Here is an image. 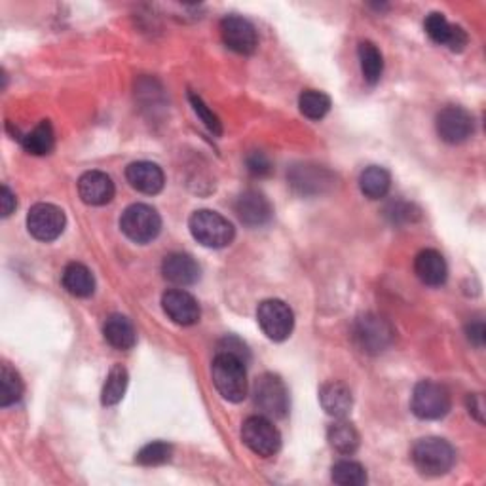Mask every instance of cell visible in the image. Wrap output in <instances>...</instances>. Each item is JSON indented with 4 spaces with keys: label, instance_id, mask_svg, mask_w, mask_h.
<instances>
[{
    "label": "cell",
    "instance_id": "obj_8",
    "mask_svg": "<svg viewBox=\"0 0 486 486\" xmlns=\"http://www.w3.org/2000/svg\"><path fill=\"white\" fill-rule=\"evenodd\" d=\"M257 320L262 332L274 342L289 339L295 327L293 310L289 308V305H285L283 300L278 298L264 300V303L259 305Z\"/></svg>",
    "mask_w": 486,
    "mask_h": 486
},
{
    "label": "cell",
    "instance_id": "obj_17",
    "mask_svg": "<svg viewBox=\"0 0 486 486\" xmlns=\"http://www.w3.org/2000/svg\"><path fill=\"white\" fill-rule=\"evenodd\" d=\"M289 182L298 194L310 196V194H322L323 190L332 187L334 177L327 170H323V167L296 165L289 175Z\"/></svg>",
    "mask_w": 486,
    "mask_h": 486
},
{
    "label": "cell",
    "instance_id": "obj_6",
    "mask_svg": "<svg viewBox=\"0 0 486 486\" xmlns=\"http://www.w3.org/2000/svg\"><path fill=\"white\" fill-rule=\"evenodd\" d=\"M242 439L261 458H272L281 448V435L266 416H249L242 426Z\"/></svg>",
    "mask_w": 486,
    "mask_h": 486
},
{
    "label": "cell",
    "instance_id": "obj_18",
    "mask_svg": "<svg viewBox=\"0 0 486 486\" xmlns=\"http://www.w3.org/2000/svg\"><path fill=\"white\" fill-rule=\"evenodd\" d=\"M128 182L137 192L155 196L163 189V172L153 162H133L126 170Z\"/></svg>",
    "mask_w": 486,
    "mask_h": 486
},
{
    "label": "cell",
    "instance_id": "obj_28",
    "mask_svg": "<svg viewBox=\"0 0 486 486\" xmlns=\"http://www.w3.org/2000/svg\"><path fill=\"white\" fill-rule=\"evenodd\" d=\"M23 395V380L18 375V371L4 363L3 371H0V405L10 407L18 403Z\"/></svg>",
    "mask_w": 486,
    "mask_h": 486
},
{
    "label": "cell",
    "instance_id": "obj_20",
    "mask_svg": "<svg viewBox=\"0 0 486 486\" xmlns=\"http://www.w3.org/2000/svg\"><path fill=\"white\" fill-rule=\"evenodd\" d=\"M414 272L418 279L429 285V287H439L446 281L448 268L439 251L424 249L414 259Z\"/></svg>",
    "mask_w": 486,
    "mask_h": 486
},
{
    "label": "cell",
    "instance_id": "obj_33",
    "mask_svg": "<svg viewBox=\"0 0 486 486\" xmlns=\"http://www.w3.org/2000/svg\"><path fill=\"white\" fill-rule=\"evenodd\" d=\"M189 99H190V105L194 109V112L198 114V119L202 120L206 124V128L213 133V136L216 137H221L223 136V126H221V120L216 119V116L209 110V107L204 103V99L196 95L194 92L189 93Z\"/></svg>",
    "mask_w": 486,
    "mask_h": 486
},
{
    "label": "cell",
    "instance_id": "obj_38",
    "mask_svg": "<svg viewBox=\"0 0 486 486\" xmlns=\"http://www.w3.org/2000/svg\"><path fill=\"white\" fill-rule=\"evenodd\" d=\"M467 409H469V414H473L481 424H484V405H482V397L479 393L467 397Z\"/></svg>",
    "mask_w": 486,
    "mask_h": 486
},
{
    "label": "cell",
    "instance_id": "obj_22",
    "mask_svg": "<svg viewBox=\"0 0 486 486\" xmlns=\"http://www.w3.org/2000/svg\"><path fill=\"white\" fill-rule=\"evenodd\" d=\"M105 340L116 349H131L137 342V331L122 314H112L107 317L103 327Z\"/></svg>",
    "mask_w": 486,
    "mask_h": 486
},
{
    "label": "cell",
    "instance_id": "obj_35",
    "mask_svg": "<svg viewBox=\"0 0 486 486\" xmlns=\"http://www.w3.org/2000/svg\"><path fill=\"white\" fill-rule=\"evenodd\" d=\"M219 354H230V356H234V358L242 359L243 363H247V359H249L247 346H245L242 340L234 339V337H226V339L219 344Z\"/></svg>",
    "mask_w": 486,
    "mask_h": 486
},
{
    "label": "cell",
    "instance_id": "obj_23",
    "mask_svg": "<svg viewBox=\"0 0 486 486\" xmlns=\"http://www.w3.org/2000/svg\"><path fill=\"white\" fill-rule=\"evenodd\" d=\"M63 287L66 289V293H71L73 296L78 298L92 296L95 291V279L93 274L90 272V268L80 262L66 264V268L63 270Z\"/></svg>",
    "mask_w": 486,
    "mask_h": 486
},
{
    "label": "cell",
    "instance_id": "obj_34",
    "mask_svg": "<svg viewBox=\"0 0 486 486\" xmlns=\"http://www.w3.org/2000/svg\"><path fill=\"white\" fill-rule=\"evenodd\" d=\"M245 163H247L249 173L255 175V177H266V175L272 173V162H270V158H268L262 153L249 155Z\"/></svg>",
    "mask_w": 486,
    "mask_h": 486
},
{
    "label": "cell",
    "instance_id": "obj_36",
    "mask_svg": "<svg viewBox=\"0 0 486 486\" xmlns=\"http://www.w3.org/2000/svg\"><path fill=\"white\" fill-rule=\"evenodd\" d=\"M465 334H467V340H469V342L475 344L477 348H482V346H484V340H486V327H484V322H482V320L472 322V323L467 325Z\"/></svg>",
    "mask_w": 486,
    "mask_h": 486
},
{
    "label": "cell",
    "instance_id": "obj_11",
    "mask_svg": "<svg viewBox=\"0 0 486 486\" xmlns=\"http://www.w3.org/2000/svg\"><path fill=\"white\" fill-rule=\"evenodd\" d=\"M435 126H437L439 137L445 143L450 145H460L472 137L473 133V116L469 114L465 109L450 105L445 107L439 114L437 120H435Z\"/></svg>",
    "mask_w": 486,
    "mask_h": 486
},
{
    "label": "cell",
    "instance_id": "obj_27",
    "mask_svg": "<svg viewBox=\"0 0 486 486\" xmlns=\"http://www.w3.org/2000/svg\"><path fill=\"white\" fill-rule=\"evenodd\" d=\"M358 54L363 78L368 84H376L384 73V57L380 54V49L373 42H361Z\"/></svg>",
    "mask_w": 486,
    "mask_h": 486
},
{
    "label": "cell",
    "instance_id": "obj_21",
    "mask_svg": "<svg viewBox=\"0 0 486 486\" xmlns=\"http://www.w3.org/2000/svg\"><path fill=\"white\" fill-rule=\"evenodd\" d=\"M322 407L329 416L344 418L351 407H354V397L344 382H329L320 390Z\"/></svg>",
    "mask_w": 486,
    "mask_h": 486
},
{
    "label": "cell",
    "instance_id": "obj_24",
    "mask_svg": "<svg viewBox=\"0 0 486 486\" xmlns=\"http://www.w3.org/2000/svg\"><path fill=\"white\" fill-rule=\"evenodd\" d=\"M327 439L334 450L346 456L354 455V452L359 448V433L354 428V424L346 422L344 418H339V422L329 426Z\"/></svg>",
    "mask_w": 486,
    "mask_h": 486
},
{
    "label": "cell",
    "instance_id": "obj_12",
    "mask_svg": "<svg viewBox=\"0 0 486 486\" xmlns=\"http://www.w3.org/2000/svg\"><path fill=\"white\" fill-rule=\"evenodd\" d=\"M221 37L226 48L242 56L253 54L259 44L255 27L240 15H226L221 22Z\"/></svg>",
    "mask_w": 486,
    "mask_h": 486
},
{
    "label": "cell",
    "instance_id": "obj_19",
    "mask_svg": "<svg viewBox=\"0 0 486 486\" xmlns=\"http://www.w3.org/2000/svg\"><path fill=\"white\" fill-rule=\"evenodd\" d=\"M162 274L173 285H179V287H189V285H194L199 279L202 270H199L198 262L190 255L172 253V255H167L162 262Z\"/></svg>",
    "mask_w": 486,
    "mask_h": 486
},
{
    "label": "cell",
    "instance_id": "obj_1",
    "mask_svg": "<svg viewBox=\"0 0 486 486\" xmlns=\"http://www.w3.org/2000/svg\"><path fill=\"white\" fill-rule=\"evenodd\" d=\"M211 375L216 392L230 403H240L247 397V373L242 359L230 354H216Z\"/></svg>",
    "mask_w": 486,
    "mask_h": 486
},
{
    "label": "cell",
    "instance_id": "obj_26",
    "mask_svg": "<svg viewBox=\"0 0 486 486\" xmlns=\"http://www.w3.org/2000/svg\"><path fill=\"white\" fill-rule=\"evenodd\" d=\"M392 177L380 165H371L359 177V189L368 199H380L390 190Z\"/></svg>",
    "mask_w": 486,
    "mask_h": 486
},
{
    "label": "cell",
    "instance_id": "obj_3",
    "mask_svg": "<svg viewBox=\"0 0 486 486\" xmlns=\"http://www.w3.org/2000/svg\"><path fill=\"white\" fill-rule=\"evenodd\" d=\"M189 228L194 240L209 249H223L230 245L234 236H236L232 223L225 219L223 215L209 211V209L196 211L190 216Z\"/></svg>",
    "mask_w": 486,
    "mask_h": 486
},
{
    "label": "cell",
    "instance_id": "obj_7",
    "mask_svg": "<svg viewBox=\"0 0 486 486\" xmlns=\"http://www.w3.org/2000/svg\"><path fill=\"white\" fill-rule=\"evenodd\" d=\"M120 228L131 242L148 243L160 234L162 219L155 208L146 204H133L122 213Z\"/></svg>",
    "mask_w": 486,
    "mask_h": 486
},
{
    "label": "cell",
    "instance_id": "obj_13",
    "mask_svg": "<svg viewBox=\"0 0 486 486\" xmlns=\"http://www.w3.org/2000/svg\"><path fill=\"white\" fill-rule=\"evenodd\" d=\"M162 308L167 314V317L177 325L190 327L199 322L198 300L182 289L165 291L162 296Z\"/></svg>",
    "mask_w": 486,
    "mask_h": 486
},
{
    "label": "cell",
    "instance_id": "obj_9",
    "mask_svg": "<svg viewBox=\"0 0 486 486\" xmlns=\"http://www.w3.org/2000/svg\"><path fill=\"white\" fill-rule=\"evenodd\" d=\"M392 325L375 314H365L354 325V340L365 354H380L392 344Z\"/></svg>",
    "mask_w": 486,
    "mask_h": 486
},
{
    "label": "cell",
    "instance_id": "obj_10",
    "mask_svg": "<svg viewBox=\"0 0 486 486\" xmlns=\"http://www.w3.org/2000/svg\"><path fill=\"white\" fill-rule=\"evenodd\" d=\"M65 213L52 204L32 206L27 215V228L32 238L40 242H54L65 230Z\"/></svg>",
    "mask_w": 486,
    "mask_h": 486
},
{
    "label": "cell",
    "instance_id": "obj_14",
    "mask_svg": "<svg viewBox=\"0 0 486 486\" xmlns=\"http://www.w3.org/2000/svg\"><path fill=\"white\" fill-rule=\"evenodd\" d=\"M426 32L428 37L437 42V44H445L452 52H462V49L467 46L469 39L467 32L460 27V25H452L446 22V18L443 13L433 12L426 18Z\"/></svg>",
    "mask_w": 486,
    "mask_h": 486
},
{
    "label": "cell",
    "instance_id": "obj_15",
    "mask_svg": "<svg viewBox=\"0 0 486 486\" xmlns=\"http://www.w3.org/2000/svg\"><path fill=\"white\" fill-rule=\"evenodd\" d=\"M236 215L243 225L257 228L272 219V206L261 192L245 190L236 199Z\"/></svg>",
    "mask_w": 486,
    "mask_h": 486
},
{
    "label": "cell",
    "instance_id": "obj_5",
    "mask_svg": "<svg viewBox=\"0 0 486 486\" xmlns=\"http://www.w3.org/2000/svg\"><path fill=\"white\" fill-rule=\"evenodd\" d=\"M450 393L445 385L422 380L416 384L412 393V412L420 418V420H441L450 411Z\"/></svg>",
    "mask_w": 486,
    "mask_h": 486
},
{
    "label": "cell",
    "instance_id": "obj_29",
    "mask_svg": "<svg viewBox=\"0 0 486 486\" xmlns=\"http://www.w3.org/2000/svg\"><path fill=\"white\" fill-rule=\"evenodd\" d=\"M126 388H128V371L122 365H114L107 376L105 385H103L102 403L105 407H112L116 403H120L124 393H126Z\"/></svg>",
    "mask_w": 486,
    "mask_h": 486
},
{
    "label": "cell",
    "instance_id": "obj_4",
    "mask_svg": "<svg viewBox=\"0 0 486 486\" xmlns=\"http://www.w3.org/2000/svg\"><path fill=\"white\" fill-rule=\"evenodd\" d=\"M253 399L255 407L266 418L279 420V418H285V414L289 412V392L278 375L266 373L261 378H257L253 388Z\"/></svg>",
    "mask_w": 486,
    "mask_h": 486
},
{
    "label": "cell",
    "instance_id": "obj_2",
    "mask_svg": "<svg viewBox=\"0 0 486 486\" xmlns=\"http://www.w3.org/2000/svg\"><path fill=\"white\" fill-rule=\"evenodd\" d=\"M412 462L420 473L428 477H441L455 465L456 450L445 439L426 437L414 445Z\"/></svg>",
    "mask_w": 486,
    "mask_h": 486
},
{
    "label": "cell",
    "instance_id": "obj_30",
    "mask_svg": "<svg viewBox=\"0 0 486 486\" xmlns=\"http://www.w3.org/2000/svg\"><path fill=\"white\" fill-rule=\"evenodd\" d=\"M298 107L306 119L310 120H322L323 116L331 110V97L323 92L306 90L298 97Z\"/></svg>",
    "mask_w": 486,
    "mask_h": 486
},
{
    "label": "cell",
    "instance_id": "obj_16",
    "mask_svg": "<svg viewBox=\"0 0 486 486\" xmlns=\"http://www.w3.org/2000/svg\"><path fill=\"white\" fill-rule=\"evenodd\" d=\"M78 194L84 204L107 206L114 198V182L103 172H88L78 181Z\"/></svg>",
    "mask_w": 486,
    "mask_h": 486
},
{
    "label": "cell",
    "instance_id": "obj_32",
    "mask_svg": "<svg viewBox=\"0 0 486 486\" xmlns=\"http://www.w3.org/2000/svg\"><path fill=\"white\" fill-rule=\"evenodd\" d=\"M172 455H173L172 445H167L163 441H155V443H148L146 446H143L137 452L136 460L141 465H162V464L172 460Z\"/></svg>",
    "mask_w": 486,
    "mask_h": 486
},
{
    "label": "cell",
    "instance_id": "obj_25",
    "mask_svg": "<svg viewBox=\"0 0 486 486\" xmlns=\"http://www.w3.org/2000/svg\"><path fill=\"white\" fill-rule=\"evenodd\" d=\"M22 145L32 156H46L52 153L56 146V133L52 124L48 120H42L35 129L22 137Z\"/></svg>",
    "mask_w": 486,
    "mask_h": 486
},
{
    "label": "cell",
    "instance_id": "obj_37",
    "mask_svg": "<svg viewBox=\"0 0 486 486\" xmlns=\"http://www.w3.org/2000/svg\"><path fill=\"white\" fill-rule=\"evenodd\" d=\"M0 204H3V216H4V219H6V216H10L13 213V209H15V206H18L13 192L6 187V184H3V189H0Z\"/></svg>",
    "mask_w": 486,
    "mask_h": 486
},
{
    "label": "cell",
    "instance_id": "obj_31",
    "mask_svg": "<svg viewBox=\"0 0 486 486\" xmlns=\"http://www.w3.org/2000/svg\"><path fill=\"white\" fill-rule=\"evenodd\" d=\"M331 479L340 486H363L367 482V472L358 462L342 460L332 465Z\"/></svg>",
    "mask_w": 486,
    "mask_h": 486
}]
</instances>
